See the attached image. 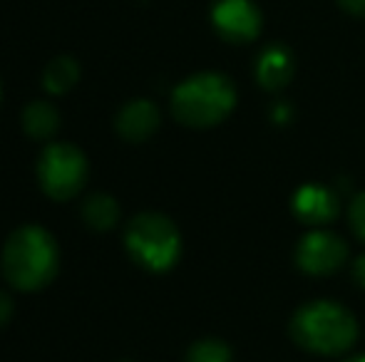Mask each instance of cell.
Here are the masks:
<instances>
[{"mask_svg": "<svg viewBox=\"0 0 365 362\" xmlns=\"http://www.w3.org/2000/svg\"><path fill=\"white\" fill-rule=\"evenodd\" d=\"M291 338L316 355H341L353 348L358 323L343 305L333 300H313L291 318Z\"/></svg>", "mask_w": 365, "mask_h": 362, "instance_id": "obj_1", "label": "cell"}, {"mask_svg": "<svg viewBox=\"0 0 365 362\" xmlns=\"http://www.w3.org/2000/svg\"><path fill=\"white\" fill-rule=\"evenodd\" d=\"M58 271L55 238L40 226H23L10 233L3 248V273L18 290H38Z\"/></svg>", "mask_w": 365, "mask_h": 362, "instance_id": "obj_2", "label": "cell"}, {"mask_svg": "<svg viewBox=\"0 0 365 362\" xmlns=\"http://www.w3.org/2000/svg\"><path fill=\"white\" fill-rule=\"evenodd\" d=\"M236 90L219 73H202L184 80L172 95V112L187 127H214L234 110Z\"/></svg>", "mask_w": 365, "mask_h": 362, "instance_id": "obj_3", "label": "cell"}, {"mask_svg": "<svg viewBox=\"0 0 365 362\" xmlns=\"http://www.w3.org/2000/svg\"><path fill=\"white\" fill-rule=\"evenodd\" d=\"M127 251L147 271H169L182 251L179 231L162 213H140L127 228Z\"/></svg>", "mask_w": 365, "mask_h": 362, "instance_id": "obj_4", "label": "cell"}, {"mask_svg": "<svg viewBox=\"0 0 365 362\" xmlns=\"http://www.w3.org/2000/svg\"><path fill=\"white\" fill-rule=\"evenodd\" d=\"M38 179L48 196L68 201L87 181L85 154L73 144L48 147L38 161Z\"/></svg>", "mask_w": 365, "mask_h": 362, "instance_id": "obj_5", "label": "cell"}, {"mask_svg": "<svg viewBox=\"0 0 365 362\" xmlns=\"http://www.w3.org/2000/svg\"><path fill=\"white\" fill-rule=\"evenodd\" d=\"M348 246L331 231H311L296 246V266L311 275H331L346 263Z\"/></svg>", "mask_w": 365, "mask_h": 362, "instance_id": "obj_6", "label": "cell"}, {"mask_svg": "<svg viewBox=\"0 0 365 362\" xmlns=\"http://www.w3.org/2000/svg\"><path fill=\"white\" fill-rule=\"evenodd\" d=\"M212 23L229 43H251L261 33V13L251 0H217Z\"/></svg>", "mask_w": 365, "mask_h": 362, "instance_id": "obj_7", "label": "cell"}, {"mask_svg": "<svg viewBox=\"0 0 365 362\" xmlns=\"http://www.w3.org/2000/svg\"><path fill=\"white\" fill-rule=\"evenodd\" d=\"M293 213H296L303 223L321 226V223H328L336 218L338 196L328 186L308 183V186L298 188L296 196H293Z\"/></svg>", "mask_w": 365, "mask_h": 362, "instance_id": "obj_8", "label": "cell"}, {"mask_svg": "<svg viewBox=\"0 0 365 362\" xmlns=\"http://www.w3.org/2000/svg\"><path fill=\"white\" fill-rule=\"evenodd\" d=\"M293 70H296V60L284 45H269L266 50H261L259 60H256V80L269 92L284 90L291 82Z\"/></svg>", "mask_w": 365, "mask_h": 362, "instance_id": "obj_9", "label": "cell"}, {"mask_svg": "<svg viewBox=\"0 0 365 362\" xmlns=\"http://www.w3.org/2000/svg\"><path fill=\"white\" fill-rule=\"evenodd\" d=\"M159 127V110L147 100H135L117 115V132L130 142H145Z\"/></svg>", "mask_w": 365, "mask_h": 362, "instance_id": "obj_10", "label": "cell"}, {"mask_svg": "<svg viewBox=\"0 0 365 362\" xmlns=\"http://www.w3.org/2000/svg\"><path fill=\"white\" fill-rule=\"evenodd\" d=\"M58 124H60L58 112H55V107L48 105V102H33V105L25 107L23 127L35 139H45V137L55 134Z\"/></svg>", "mask_w": 365, "mask_h": 362, "instance_id": "obj_11", "label": "cell"}, {"mask_svg": "<svg viewBox=\"0 0 365 362\" xmlns=\"http://www.w3.org/2000/svg\"><path fill=\"white\" fill-rule=\"evenodd\" d=\"M77 80H80V68H77V63L73 58H68V55L55 58L53 63L45 68V75H43L45 90L53 92V95H65V92H70L77 85Z\"/></svg>", "mask_w": 365, "mask_h": 362, "instance_id": "obj_12", "label": "cell"}, {"mask_svg": "<svg viewBox=\"0 0 365 362\" xmlns=\"http://www.w3.org/2000/svg\"><path fill=\"white\" fill-rule=\"evenodd\" d=\"M117 216H120V208H117V201L112 196H105V193H95L85 201L82 206V218L90 228L95 231H107L117 223Z\"/></svg>", "mask_w": 365, "mask_h": 362, "instance_id": "obj_13", "label": "cell"}, {"mask_svg": "<svg viewBox=\"0 0 365 362\" xmlns=\"http://www.w3.org/2000/svg\"><path fill=\"white\" fill-rule=\"evenodd\" d=\"M187 362H231V350L221 340H199L189 348Z\"/></svg>", "mask_w": 365, "mask_h": 362, "instance_id": "obj_14", "label": "cell"}, {"mask_svg": "<svg viewBox=\"0 0 365 362\" xmlns=\"http://www.w3.org/2000/svg\"><path fill=\"white\" fill-rule=\"evenodd\" d=\"M348 216H351V226L353 231L358 233V236L365 241V191L358 193L356 198H353L351 203V211H348Z\"/></svg>", "mask_w": 365, "mask_h": 362, "instance_id": "obj_15", "label": "cell"}, {"mask_svg": "<svg viewBox=\"0 0 365 362\" xmlns=\"http://www.w3.org/2000/svg\"><path fill=\"white\" fill-rule=\"evenodd\" d=\"M338 5L353 18H365V0H338Z\"/></svg>", "mask_w": 365, "mask_h": 362, "instance_id": "obj_16", "label": "cell"}, {"mask_svg": "<svg viewBox=\"0 0 365 362\" xmlns=\"http://www.w3.org/2000/svg\"><path fill=\"white\" fill-rule=\"evenodd\" d=\"M10 315H13V303H10L8 295L0 293V328H3V325L8 323Z\"/></svg>", "mask_w": 365, "mask_h": 362, "instance_id": "obj_17", "label": "cell"}, {"mask_svg": "<svg viewBox=\"0 0 365 362\" xmlns=\"http://www.w3.org/2000/svg\"><path fill=\"white\" fill-rule=\"evenodd\" d=\"M353 280H356L361 288H365V256H361L353 263Z\"/></svg>", "mask_w": 365, "mask_h": 362, "instance_id": "obj_18", "label": "cell"}, {"mask_svg": "<svg viewBox=\"0 0 365 362\" xmlns=\"http://www.w3.org/2000/svg\"><path fill=\"white\" fill-rule=\"evenodd\" d=\"M348 362H365V355H361V358H353V360H348Z\"/></svg>", "mask_w": 365, "mask_h": 362, "instance_id": "obj_19", "label": "cell"}]
</instances>
